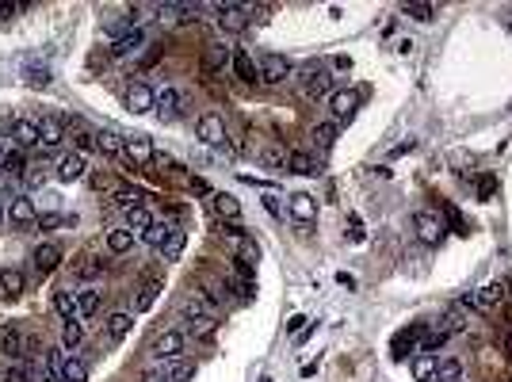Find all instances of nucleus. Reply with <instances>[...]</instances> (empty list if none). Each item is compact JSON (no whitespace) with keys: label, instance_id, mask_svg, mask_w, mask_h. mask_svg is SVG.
Listing matches in <instances>:
<instances>
[{"label":"nucleus","instance_id":"nucleus-1","mask_svg":"<svg viewBox=\"0 0 512 382\" xmlns=\"http://www.w3.org/2000/svg\"><path fill=\"white\" fill-rule=\"evenodd\" d=\"M184 318L195 325V332L207 337V332L218 325V310H214V302H210L207 295H191L188 302H184Z\"/></svg>","mask_w":512,"mask_h":382},{"label":"nucleus","instance_id":"nucleus-2","mask_svg":"<svg viewBox=\"0 0 512 382\" xmlns=\"http://www.w3.org/2000/svg\"><path fill=\"white\" fill-rule=\"evenodd\" d=\"M298 85H302L306 96H325L332 80H329V69H325L321 61H306L302 69H298Z\"/></svg>","mask_w":512,"mask_h":382},{"label":"nucleus","instance_id":"nucleus-3","mask_svg":"<svg viewBox=\"0 0 512 382\" xmlns=\"http://www.w3.org/2000/svg\"><path fill=\"white\" fill-rule=\"evenodd\" d=\"M184 332L180 329H161L157 337H153V344H149V352H153V360H176V355L184 352Z\"/></svg>","mask_w":512,"mask_h":382},{"label":"nucleus","instance_id":"nucleus-4","mask_svg":"<svg viewBox=\"0 0 512 382\" xmlns=\"http://www.w3.org/2000/svg\"><path fill=\"white\" fill-rule=\"evenodd\" d=\"M356 108H360V92H356V88H337V92L329 96V111H332V119H337V126H344L348 119L356 115Z\"/></svg>","mask_w":512,"mask_h":382},{"label":"nucleus","instance_id":"nucleus-5","mask_svg":"<svg viewBox=\"0 0 512 382\" xmlns=\"http://www.w3.org/2000/svg\"><path fill=\"white\" fill-rule=\"evenodd\" d=\"M123 100H126V108L134 111V115H145V111H153V103H157V92H153L145 80H130Z\"/></svg>","mask_w":512,"mask_h":382},{"label":"nucleus","instance_id":"nucleus-6","mask_svg":"<svg viewBox=\"0 0 512 382\" xmlns=\"http://www.w3.org/2000/svg\"><path fill=\"white\" fill-rule=\"evenodd\" d=\"M195 134H199V142H207V145H226V123H222V115H218V111L199 115Z\"/></svg>","mask_w":512,"mask_h":382},{"label":"nucleus","instance_id":"nucleus-7","mask_svg":"<svg viewBox=\"0 0 512 382\" xmlns=\"http://www.w3.org/2000/svg\"><path fill=\"white\" fill-rule=\"evenodd\" d=\"M153 157H157V153H153V142L145 134H130L126 142H123V161H126L130 168L145 165V161H153Z\"/></svg>","mask_w":512,"mask_h":382},{"label":"nucleus","instance_id":"nucleus-8","mask_svg":"<svg viewBox=\"0 0 512 382\" xmlns=\"http://www.w3.org/2000/svg\"><path fill=\"white\" fill-rule=\"evenodd\" d=\"M218 12V23H222L226 31H241L249 20H253V8L249 4H210Z\"/></svg>","mask_w":512,"mask_h":382},{"label":"nucleus","instance_id":"nucleus-9","mask_svg":"<svg viewBox=\"0 0 512 382\" xmlns=\"http://www.w3.org/2000/svg\"><path fill=\"white\" fill-rule=\"evenodd\" d=\"M413 230H417V237L425 241V245H440L444 241V222L436 214H428V210L413 214Z\"/></svg>","mask_w":512,"mask_h":382},{"label":"nucleus","instance_id":"nucleus-10","mask_svg":"<svg viewBox=\"0 0 512 382\" xmlns=\"http://www.w3.org/2000/svg\"><path fill=\"white\" fill-rule=\"evenodd\" d=\"M35 123H38V145H43V153L65 142V123L58 115H43V119H35Z\"/></svg>","mask_w":512,"mask_h":382},{"label":"nucleus","instance_id":"nucleus-11","mask_svg":"<svg viewBox=\"0 0 512 382\" xmlns=\"http://www.w3.org/2000/svg\"><path fill=\"white\" fill-rule=\"evenodd\" d=\"M8 218H12V226H35L38 222V207L31 195H15L12 203H8Z\"/></svg>","mask_w":512,"mask_h":382},{"label":"nucleus","instance_id":"nucleus-12","mask_svg":"<svg viewBox=\"0 0 512 382\" xmlns=\"http://www.w3.org/2000/svg\"><path fill=\"white\" fill-rule=\"evenodd\" d=\"M291 77V65L283 54H264V61H260V80L264 85H283V80Z\"/></svg>","mask_w":512,"mask_h":382},{"label":"nucleus","instance_id":"nucleus-13","mask_svg":"<svg viewBox=\"0 0 512 382\" xmlns=\"http://www.w3.org/2000/svg\"><path fill=\"white\" fill-rule=\"evenodd\" d=\"M31 264H35L38 275H50L54 267L61 264V245H54V241H43V245L31 253Z\"/></svg>","mask_w":512,"mask_h":382},{"label":"nucleus","instance_id":"nucleus-14","mask_svg":"<svg viewBox=\"0 0 512 382\" xmlns=\"http://www.w3.org/2000/svg\"><path fill=\"white\" fill-rule=\"evenodd\" d=\"M8 145H15V149L38 145V123H31V119H15V123H12V138H8Z\"/></svg>","mask_w":512,"mask_h":382},{"label":"nucleus","instance_id":"nucleus-15","mask_svg":"<svg viewBox=\"0 0 512 382\" xmlns=\"http://www.w3.org/2000/svg\"><path fill=\"white\" fill-rule=\"evenodd\" d=\"M153 111H157V119H165V123H173L176 115H180V92L176 88H161L157 92V103H153Z\"/></svg>","mask_w":512,"mask_h":382},{"label":"nucleus","instance_id":"nucleus-16","mask_svg":"<svg viewBox=\"0 0 512 382\" xmlns=\"http://www.w3.org/2000/svg\"><path fill=\"white\" fill-rule=\"evenodd\" d=\"M142 43H145V31L142 27H130L119 43H111V58H134V54L142 50Z\"/></svg>","mask_w":512,"mask_h":382},{"label":"nucleus","instance_id":"nucleus-17","mask_svg":"<svg viewBox=\"0 0 512 382\" xmlns=\"http://www.w3.org/2000/svg\"><path fill=\"white\" fill-rule=\"evenodd\" d=\"M85 168H88V161L80 157V153H65V157L58 161V180L61 184H73V180H80V176H85Z\"/></svg>","mask_w":512,"mask_h":382},{"label":"nucleus","instance_id":"nucleus-18","mask_svg":"<svg viewBox=\"0 0 512 382\" xmlns=\"http://www.w3.org/2000/svg\"><path fill=\"white\" fill-rule=\"evenodd\" d=\"M287 210L298 218V222H314V218H318V199L306 195V191H298V195H291V207Z\"/></svg>","mask_w":512,"mask_h":382},{"label":"nucleus","instance_id":"nucleus-19","mask_svg":"<svg viewBox=\"0 0 512 382\" xmlns=\"http://www.w3.org/2000/svg\"><path fill=\"white\" fill-rule=\"evenodd\" d=\"M23 287H27V279H23L20 267H4V272H0V295L4 298H20Z\"/></svg>","mask_w":512,"mask_h":382},{"label":"nucleus","instance_id":"nucleus-20","mask_svg":"<svg viewBox=\"0 0 512 382\" xmlns=\"http://www.w3.org/2000/svg\"><path fill=\"white\" fill-rule=\"evenodd\" d=\"M0 352L12 355V360L23 355V332L15 329V325H4V329H0Z\"/></svg>","mask_w":512,"mask_h":382},{"label":"nucleus","instance_id":"nucleus-21","mask_svg":"<svg viewBox=\"0 0 512 382\" xmlns=\"http://www.w3.org/2000/svg\"><path fill=\"white\" fill-rule=\"evenodd\" d=\"M61 382H88V363L80 360L77 352L65 355V363H61Z\"/></svg>","mask_w":512,"mask_h":382},{"label":"nucleus","instance_id":"nucleus-22","mask_svg":"<svg viewBox=\"0 0 512 382\" xmlns=\"http://www.w3.org/2000/svg\"><path fill=\"white\" fill-rule=\"evenodd\" d=\"M69 138H73V153H80V157L88 149H96V134L85 123H69Z\"/></svg>","mask_w":512,"mask_h":382},{"label":"nucleus","instance_id":"nucleus-23","mask_svg":"<svg viewBox=\"0 0 512 382\" xmlns=\"http://www.w3.org/2000/svg\"><path fill=\"white\" fill-rule=\"evenodd\" d=\"M440 329L448 332V337H459V332L467 329V314H462V306H448V310L440 314Z\"/></svg>","mask_w":512,"mask_h":382},{"label":"nucleus","instance_id":"nucleus-24","mask_svg":"<svg viewBox=\"0 0 512 382\" xmlns=\"http://www.w3.org/2000/svg\"><path fill=\"white\" fill-rule=\"evenodd\" d=\"M123 142L126 138H119L115 130H100V134H96V149H100L103 157H123Z\"/></svg>","mask_w":512,"mask_h":382},{"label":"nucleus","instance_id":"nucleus-25","mask_svg":"<svg viewBox=\"0 0 512 382\" xmlns=\"http://www.w3.org/2000/svg\"><path fill=\"white\" fill-rule=\"evenodd\" d=\"M134 241H138V233H130L126 226H119V230H111V233H108V249H111L115 256L130 253V249H134Z\"/></svg>","mask_w":512,"mask_h":382},{"label":"nucleus","instance_id":"nucleus-26","mask_svg":"<svg viewBox=\"0 0 512 382\" xmlns=\"http://www.w3.org/2000/svg\"><path fill=\"white\" fill-rule=\"evenodd\" d=\"M233 73H237V77L241 80H245V85H256V80H260V65L253 61V58H249V54H233Z\"/></svg>","mask_w":512,"mask_h":382},{"label":"nucleus","instance_id":"nucleus-27","mask_svg":"<svg viewBox=\"0 0 512 382\" xmlns=\"http://www.w3.org/2000/svg\"><path fill=\"white\" fill-rule=\"evenodd\" d=\"M73 298H77V314H80V321H85V318H92V314L100 310V291H96V287L77 291Z\"/></svg>","mask_w":512,"mask_h":382},{"label":"nucleus","instance_id":"nucleus-28","mask_svg":"<svg viewBox=\"0 0 512 382\" xmlns=\"http://www.w3.org/2000/svg\"><path fill=\"white\" fill-rule=\"evenodd\" d=\"M470 298H474V310H493V306L505 298V287H501V283H490V287H482L478 295H470Z\"/></svg>","mask_w":512,"mask_h":382},{"label":"nucleus","instance_id":"nucleus-29","mask_svg":"<svg viewBox=\"0 0 512 382\" xmlns=\"http://www.w3.org/2000/svg\"><path fill=\"white\" fill-rule=\"evenodd\" d=\"M287 168H291L295 176H314V172H318V161H314L310 153L295 149V153H287Z\"/></svg>","mask_w":512,"mask_h":382},{"label":"nucleus","instance_id":"nucleus-30","mask_svg":"<svg viewBox=\"0 0 512 382\" xmlns=\"http://www.w3.org/2000/svg\"><path fill=\"white\" fill-rule=\"evenodd\" d=\"M256 264H260V245H256V241H241V249H237V267H241L245 275H253Z\"/></svg>","mask_w":512,"mask_h":382},{"label":"nucleus","instance_id":"nucleus-31","mask_svg":"<svg viewBox=\"0 0 512 382\" xmlns=\"http://www.w3.org/2000/svg\"><path fill=\"white\" fill-rule=\"evenodd\" d=\"M157 12H161V20H173V23H191L195 15H199V8H191V4H161Z\"/></svg>","mask_w":512,"mask_h":382},{"label":"nucleus","instance_id":"nucleus-32","mask_svg":"<svg viewBox=\"0 0 512 382\" xmlns=\"http://www.w3.org/2000/svg\"><path fill=\"white\" fill-rule=\"evenodd\" d=\"M413 379H417V382H432L436 379V355H428V352L413 355Z\"/></svg>","mask_w":512,"mask_h":382},{"label":"nucleus","instance_id":"nucleus-33","mask_svg":"<svg viewBox=\"0 0 512 382\" xmlns=\"http://www.w3.org/2000/svg\"><path fill=\"white\" fill-rule=\"evenodd\" d=\"M23 80H27L31 88H46V85H50V65L27 61V65H23Z\"/></svg>","mask_w":512,"mask_h":382},{"label":"nucleus","instance_id":"nucleus-34","mask_svg":"<svg viewBox=\"0 0 512 382\" xmlns=\"http://www.w3.org/2000/svg\"><path fill=\"white\" fill-rule=\"evenodd\" d=\"M436 382H462V360H436Z\"/></svg>","mask_w":512,"mask_h":382},{"label":"nucleus","instance_id":"nucleus-35","mask_svg":"<svg viewBox=\"0 0 512 382\" xmlns=\"http://www.w3.org/2000/svg\"><path fill=\"white\" fill-rule=\"evenodd\" d=\"M80 344H85V321H65V329H61V348H65V352H77Z\"/></svg>","mask_w":512,"mask_h":382},{"label":"nucleus","instance_id":"nucleus-36","mask_svg":"<svg viewBox=\"0 0 512 382\" xmlns=\"http://www.w3.org/2000/svg\"><path fill=\"white\" fill-rule=\"evenodd\" d=\"M210 207H214L218 218H237L241 203L233 199V195H226V191H214V195H210Z\"/></svg>","mask_w":512,"mask_h":382},{"label":"nucleus","instance_id":"nucleus-37","mask_svg":"<svg viewBox=\"0 0 512 382\" xmlns=\"http://www.w3.org/2000/svg\"><path fill=\"white\" fill-rule=\"evenodd\" d=\"M256 161L268 165V168H287V149H283V145H264V149L256 153Z\"/></svg>","mask_w":512,"mask_h":382},{"label":"nucleus","instance_id":"nucleus-38","mask_svg":"<svg viewBox=\"0 0 512 382\" xmlns=\"http://www.w3.org/2000/svg\"><path fill=\"white\" fill-rule=\"evenodd\" d=\"M130 329H134V314H111L108 318V337L111 340H123Z\"/></svg>","mask_w":512,"mask_h":382},{"label":"nucleus","instance_id":"nucleus-39","mask_svg":"<svg viewBox=\"0 0 512 382\" xmlns=\"http://www.w3.org/2000/svg\"><path fill=\"white\" fill-rule=\"evenodd\" d=\"M168 363V382H191L195 379V363H188V360H165Z\"/></svg>","mask_w":512,"mask_h":382},{"label":"nucleus","instance_id":"nucleus-40","mask_svg":"<svg viewBox=\"0 0 512 382\" xmlns=\"http://www.w3.org/2000/svg\"><path fill=\"white\" fill-rule=\"evenodd\" d=\"M184 245H188V233H180V230H173V233H168V237H165V245H161V249H157V253H161V256H165V260H176V256H180V253H184Z\"/></svg>","mask_w":512,"mask_h":382},{"label":"nucleus","instance_id":"nucleus-41","mask_svg":"<svg viewBox=\"0 0 512 382\" xmlns=\"http://www.w3.org/2000/svg\"><path fill=\"white\" fill-rule=\"evenodd\" d=\"M54 310H58L65 321H80V314H77V298H73L69 291H58V295H54Z\"/></svg>","mask_w":512,"mask_h":382},{"label":"nucleus","instance_id":"nucleus-42","mask_svg":"<svg viewBox=\"0 0 512 382\" xmlns=\"http://www.w3.org/2000/svg\"><path fill=\"white\" fill-rule=\"evenodd\" d=\"M149 226H153V218H149V210H145V207L126 210V230H130V233H145Z\"/></svg>","mask_w":512,"mask_h":382},{"label":"nucleus","instance_id":"nucleus-43","mask_svg":"<svg viewBox=\"0 0 512 382\" xmlns=\"http://www.w3.org/2000/svg\"><path fill=\"white\" fill-rule=\"evenodd\" d=\"M4 172L12 176V180H23V172H27V161H23V153H20V149H8Z\"/></svg>","mask_w":512,"mask_h":382},{"label":"nucleus","instance_id":"nucleus-44","mask_svg":"<svg viewBox=\"0 0 512 382\" xmlns=\"http://www.w3.org/2000/svg\"><path fill=\"white\" fill-rule=\"evenodd\" d=\"M138 382H168V363L157 360V363H149V367H142Z\"/></svg>","mask_w":512,"mask_h":382},{"label":"nucleus","instance_id":"nucleus-45","mask_svg":"<svg viewBox=\"0 0 512 382\" xmlns=\"http://www.w3.org/2000/svg\"><path fill=\"white\" fill-rule=\"evenodd\" d=\"M142 199H145V195L138 191V188H119V191H115V203H119V207H123V210H134V207H142Z\"/></svg>","mask_w":512,"mask_h":382},{"label":"nucleus","instance_id":"nucleus-46","mask_svg":"<svg viewBox=\"0 0 512 382\" xmlns=\"http://www.w3.org/2000/svg\"><path fill=\"white\" fill-rule=\"evenodd\" d=\"M444 344H448V332H444V329H432V332H420V348H425L428 355H432L436 348H444Z\"/></svg>","mask_w":512,"mask_h":382},{"label":"nucleus","instance_id":"nucleus-47","mask_svg":"<svg viewBox=\"0 0 512 382\" xmlns=\"http://www.w3.org/2000/svg\"><path fill=\"white\" fill-rule=\"evenodd\" d=\"M100 272H103V260H100V256H85V260L77 264V275H80V279H96Z\"/></svg>","mask_w":512,"mask_h":382},{"label":"nucleus","instance_id":"nucleus-48","mask_svg":"<svg viewBox=\"0 0 512 382\" xmlns=\"http://www.w3.org/2000/svg\"><path fill=\"white\" fill-rule=\"evenodd\" d=\"M405 15L417 20V23H432L436 20V8L432 4H405Z\"/></svg>","mask_w":512,"mask_h":382},{"label":"nucleus","instance_id":"nucleus-49","mask_svg":"<svg viewBox=\"0 0 512 382\" xmlns=\"http://www.w3.org/2000/svg\"><path fill=\"white\" fill-rule=\"evenodd\" d=\"M168 233H173L168 226H157V222H153L149 230L142 233V241H145V245H153V249H161V245H165V237H168Z\"/></svg>","mask_w":512,"mask_h":382},{"label":"nucleus","instance_id":"nucleus-50","mask_svg":"<svg viewBox=\"0 0 512 382\" xmlns=\"http://www.w3.org/2000/svg\"><path fill=\"white\" fill-rule=\"evenodd\" d=\"M38 222H43V230H58V226H77V214L65 218V214H58V210H46V214L38 218Z\"/></svg>","mask_w":512,"mask_h":382},{"label":"nucleus","instance_id":"nucleus-51","mask_svg":"<svg viewBox=\"0 0 512 382\" xmlns=\"http://www.w3.org/2000/svg\"><path fill=\"white\" fill-rule=\"evenodd\" d=\"M226 61H233V54L226 50V46H210L207 50V69H222Z\"/></svg>","mask_w":512,"mask_h":382},{"label":"nucleus","instance_id":"nucleus-52","mask_svg":"<svg viewBox=\"0 0 512 382\" xmlns=\"http://www.w3.org/2000/svg\"><path fill=\"white\" fill-rule=\"evenodd\" d=\"M337 130H340L337 123H321L318 130H314V138H318V145H321V149H329V145L337 142Z\"/></svg>","mask_w":512,"mask_h":382},{"label":"nucleus","instance_id":"nucleus-53","mask_svg":"<svg viewBox=\"0 0 512 382\" xmlns=\"http://www.w3.org/2000/svg\"><path fill=\"white\" fill-rule=\"evenodd\" d=\"M43 180H46V168L43 165H27V172H23V188H38Z\"/></svg>","mask_w":512,"mask_h":382},{"label":"nucleus","instance_id":"nucleus-54","mask_svg":"<svg viewBox=\"0 0 512 382\" xmlns=\"http://www.w3.org/2000/svg\"><path fill=\"white\" fill-rule=\"evenodd\" d=\"M153 298H157V287H145L142 295H138V310H149V306H153Z\"/></svg>","mask_w":512,"mask_h":382},{"label":"nucleus","instance_id":"nucleus-55","mask_svg":"<svg viewBox=\"0 0 512 382\" xmlns=\"http://www.w3.org/2000/svg\"><path fill=\"white\" fill-rule=\"evenodd\" d=\"M4 382H31V375H27V367H8Z\"/></svg>","mask_w":512,"mask_h":382},{"label":"nucleus","instance_id":"nucleus-56","mask_svg":"<svg viewBox=\"0 0 512 382\" xmlns=\"http://www.w3.org/2000/svg\"><path fill=\"white\" fill-rule=\"evenodd\" d=\"M264 207H268V214H272V218H283V207H279V199H275V195H268Z\"/></svg>","mask_w":512,"mask_h":382},{"label":"nucleus","instance_id":"nucleus-57","mask_svg":"<svg viewBox=\"0 0 512 382\" xmlns=\"http://www.w3.org/2000/svg\"><path fill=\"white\" fill-rule=\"evenodd\" d=\"M191 191H195V195H214V191H210L203 180H191Z\"/></svg>","mask_w":512,"mask_h":382},{"label":"nucleus","instance_id":"nucleus-58","mask_svg":"<svg viewBox=\"0 0 512 382\" xmlns=\"http://www.w3.org/2000/svg\"><path fill=\"white\" fill-rule=\"evenodd\" d=\"M413 149V142H402V145H394V149H390V157H402V153H409Z\"/></svg>","mask_w":512,"mask_h":382},{"label":"nucleus","instance_id":"nucleus-59","mask_svg":"<svg viewBox=\"0 0 512 382\" xmlns=\"http://www.w3.org/2000/svg\"><path fill=\"white\" fill-rule=\"evenodd\" d=\"M15 15V4H0V20H12Z\"/></svg>","mask_w":512,"mask_h":382},{"label":"nucleus","instance_id":"nucleus-60","mask_svg":"<svg viewBox=\"0 0 512 382\" xmlns=\"http://www.w3.org/2000/svg\"><path fill=\"white\" fill-rule=\"evenodd\" d=\"M4 161H8V142L0 138V165H4Z\"/></svg>","mask_w":512,"mask_h":382},{"label":"nucleus","instance_id":"nucleus-61","mask_svg":"<svg viewBox=\"0 0 512 382\" xmlns=\"http://www.w3.org/2000/svg\"><path fill=\"white\" fill-rule=\"evenodd\" d=\"M4 218H8V203H0V226H4Z\"/></svg>","mask_w":512,"mask_h":382},{"label":"nucleus","instance_id":"nucleus-62","mask_svg":"<svg viewBox=\"0 0 512 382\" xmlns=\"http://www.w3.org/2000/svg\"><path fill=\"white\" fill-rule=\"evenodd\" d=\"M260 382H272V379H260Z\"/></svg>","mask_w":512,"mask_h":382}]
</instances>
